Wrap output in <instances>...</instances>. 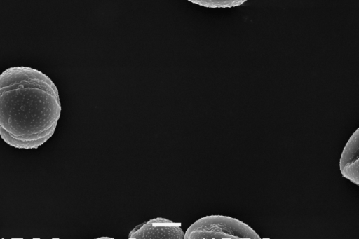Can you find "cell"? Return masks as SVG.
<instances>
[{"mask_svg":"<svg viewBox=\"0 0 359 239\" xmlns=\"http://www.w3.org/2000/svg\"><path fill=\"white\" fill-rule=\"evenodd\" d=\"M185 239H260L247 224L229 216L210 215L200 218L184 233Z\"/></svg>","mask_w":359,"mask_h":239,"instance_id":"cell-2","label":"cell"},{"mask_svg":"<svg viewBox=\"0 0 359 239\" xmlns=\"http://www.w3.org/2000/svg\"><path fill=\"white\" fill-rule=\"evenodd\" d=\"M188 1L210 8H233L243 5L248 0H187Z\"/></svg>","mask_w":359,"mask_h":239,"instance_id":"cell-5","label":"cell"},{"mask_svg":"<svg viewBox=\"0 0 359 239\" xmlns=\"http://www.w3.org/2000/svg\"><path fill=\"white\" fill-rule=\"evenodd\" d=\"M59 93L51 78L29 67L0 74V137L17 149H37L54 134L61 114Z\"/></svg>","mask_w":359,"mask_h":239,"instance_id":"cell-1","label":"cell"},{"mask_svg":"<svg viewBox=\"0 0 359 239\" xmlns=\"http://www.w3.org/2000/svg\"><path fill=\"white\" fill-rule=\"evenodd\" d=\"M359 128L352 134L342 151L339 169L342 176L359 185Z\"/></svg>","mask_w":359,"mask_h":239,"instance_id":"cell-4","label":"cell"},{"mask_svg":"<svg viewBox=\"0 0 359 239\" xmlns=\"http://www.w3.org/2000/svg\"><path fill=\"white\" fill-rule=\"evenodd\" d=\"M130 239H183L184 233L180 222L157 217L135 226L128 235Z\"/></svg>","mask_w":359,"mask_h":239,"instance_id":"cell-3","label":"cell"}]
</instances>
